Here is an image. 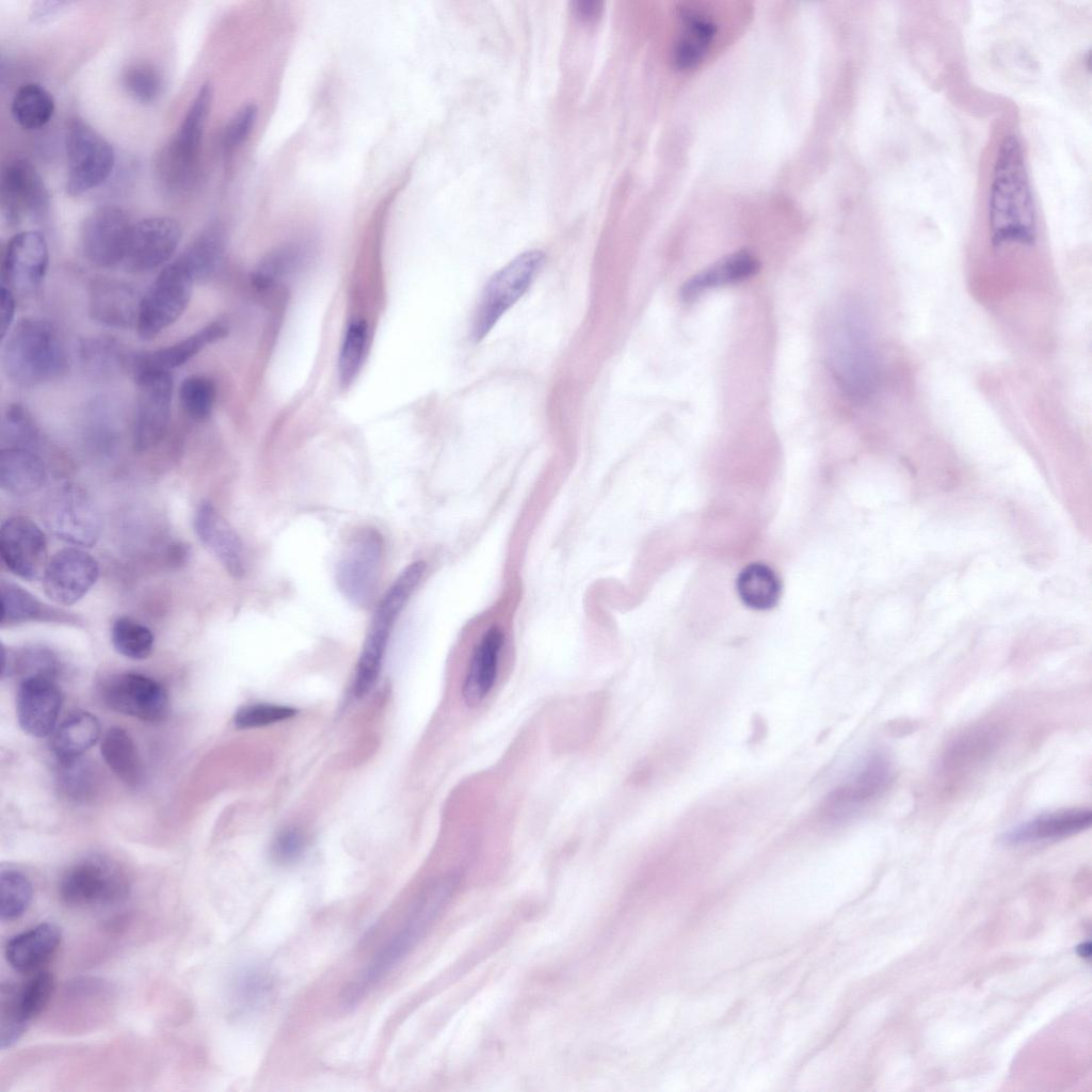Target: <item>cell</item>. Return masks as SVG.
<instances>
[{"label": "cell", "instance_id": "6da1fadb", "mask_svg": "<svg viewBox=\"0 0 1092 1092\" xmlns=\"http://www.w3.org/2000/svg\"><path fill=\"white\" fill-rule=\"evenodd\" d=\"M987 206L994 244H1031L1035 240V205L1022 145L1015 135L1006 136L999 146Z\"/></svg>", "mask_w": 1092, "mask_h": 1092}, {"label": "cell", "instance_id": "7a4b0ae2", "mask_svg": "<svg viewBox=\"0 0 1092 1092\" xmlns=\"http://www.w3.org/2000/svg\"><path fill=\"white\" fill-rule=\"evenodd\" d=\"M828 365L841 392L852 401L876 391L880 365L872 331L864 310L845 304L832 319L826 342Z\"/></svg>", "mask_w": 1092, "mask_h": 1092}, {"label": "cell", "instance_id": "3957f363", "mask_svg": "<svg viewBox=\"0 0 1092 1092\" xmlns=\"http://www.w3.org/2000/svg\"><path fill=\"white\" fill-rule=\"evenodd\" d=\"M2 363L11 381L21 386H35L65 374L68 353L61 333L52 322L27 317L9 332Z\"/></svg>", "mask_w": 1092, "mask_h": 1092}, {"label": "cell", "instance_id": "277c9868", "mask_svg": "<svg viewBox=\"0 0 1092 1092\" xmlns=\"http://www.w3.org/2000/svg\"><path fill=\"white\" fill-rule=\"evenodd\" d=\"M452 888L451 880H441L420 895L404 925L347 987L343 994L346 1006L356 1005L370 987L412 951L447 903Z\"/></svg>", "mask_w": 1092, "mask_h": 1092}, {"label": "cell", "instance_id": "5b68a950", "mask_svg": "<svg viewBox=\"0 0 1092 1092\" xmlns=\"http://www.w3.org/2000/svg\"><path fill=\"white\" fill-rule=\"evenodd\" d=\"M425 573V563L407 565L380 600L371 619L357 661L353 692L367 695L375 686L392 627Z\"/></svg>", "mask_w": 1092, "mask_h": 1092}, {"label": "cell", "instance_id": "8992f818", "mask_svg": "<svg viewBox=\"0 0 1092 1092\" xmlns=\"http://www.w3.org/2000/svg\"><path fill=\"white\" fill-rule=\"evenodd\" d=\"M213 87L205 82L181 121L177 131L161 150L157 161V175L171 192H183L196 180L205 126L210 114Z\"/></svg>", "mask_w": 1092, "mask_h": 1092}, {"label": "cell", "instance_id": "52a82bcc", "mask_svg": "<svg viewBox=\"0 0 1092 1092\" xmlns=\"http://www.w3.org/2000/svg\"><path fill=\"white\" fill-rule=\"evenodd\" d=\"M384 560V542L372 527L355 530L346 542L336 564L335 580L352 605L368 608L376 598Z\"/></svg>", "mask_w": 1092, "mask_h": 1092}, {"label": "cell", "instance_id": "ba28073f", "mask_svg": "<svg viewBox=\"0 0 1092 1092\" xmlns=\"http://www.w3.org/2000/svg\"><path fill=\"white\" fill-rule=\"evenodd\" d=\"M545 262L541 251H527L497 271L486 284L472 323L475 341L483 339L498 320L529 289Z\"/></svg>", "mask_w": 1092, "mask_h": 1092}, {"label": "cell", "instance_id": "9c48e42d", "mask_svg": "<svg viewBox=\"0 0 1092 1092\" xmlns=\"http://www.w3.org/2000/svg\"><path fill=\"white\" fill-rule=\"evenodd\" d=\"M129 882L122 869L101 857H87L71 865L59 884L61 900L70 908H94L123 901Z\"/></svg>", "mask_w": 1092, "mask_h": 1092}, {"label": "cell", "instance_id": "30bf717a", "mask_svg": "<svg viewBox=\"0 0 1092 1092\" xmlns=\"http://www.w3.org/2000/svg\"><path fill=\"white\" fill-rule=\"evenodd\" d=\"M65 148L68 171L65 190L69 195L77 196L98 187L113 171L115 152L112 145L81 119L70 123Z\"/></svg>", "mask_w": 1092, "mask_h": 1092}, {"label": "cell", "instance_id": "8fae6325", "mask_svg": "<svg viewBox=\"0 0 1092 1092\" xmlns=\"http://www.w3.org/2000/svg\"><path fill=\"white\" fill-rule=\"evenodd\" d=\"M43 517L55 536L73 545L90 547L99 539V510L79 485L66 483L54 488L45 501Z\"/></svg>", "mask_w": 1092, "mask_h": 1092}, {"label": "cell", "instance_id": "7c38bea8", "mask_svg": "<svg viewBox=\"0 0 1092 1092\" xmlns=\"http://www.w3.org/2000/svg\"><path fill=\"white\" fill-rule=\"evenodd\" d=\"M194 282L178 260L159 273L141 299L135 327L142 339L156 338L177 321L190 302Z\"/></svg>", "mask_w": 1092, "mask_h": 1092}, {"label": "cell", "instance_id": "4fadbf2b", "mask_svg": "<svg viewBox=\"0 0 1092 1092\" xmlns=\"http://www.w3.org/2000/svg\"><path fill=\"white\" fill-rule=\"evenodd\" d=\"M54 991L50 973L39 970L23 983H3L0 991V1043L5 1049L14 1045L31 1022L49 1003Z\"/></svg>", "mask_w": 1092, "mask_h": 1092}, {"label": "cell", "instance_id": "5bb4252c", "mask_svg": "<svg viewBox=\"0 0 1092 1092\" xmlns=\"http://www.w3.org/2000/svg\"><path fill=\"white\" fill-rule=\"evenodd\" d=\"M133 223L126 211L101 206L89 213L80 228V245L86 260L98 268L124 261Z\"/></svg>", "mask_w": 1092, "mask_h": 1092}, {"label": "cell", "instance_id": "9a60e30c", "mask_svg": "<svg viewBox=\"0 0 1092 1092\" xmlns=\"http://www.w3.org/2000/svg\"><path fill=\"white\" fill-rule=\"evenodd\" d=\"M138 398L132 441L136 451H146L164 436L171 416L173 380L170 372H149L135 379Z\"/></svg>", "mask_w": 1092, "mask_h": 1092}, {"label": "cell", "instance_id": "2e32d148", "mask_svg": "<svg viewBox=\"0 0 1092 1092\" xmlns=\"http://www.w3.org/2000/svg\"><path fill=\"white\" fill-rule=\"evenodd\" d=\"M102 698L111 709L142 721L157 722L168 713L166 690L143 674L123 673L110 677L102 686Z\"/></svg>", "mask_w": 1092, "mask_h": 1092}, {"label": "cell", "instance_id": "e0dca14e", "mask_svg": "<svg viewBox=\"0 0 1092 1092\" xmlns=\"http://www.w3.org/2000/svg\"><path fill=\"white\" fill-rule=\"evenodd\" d=\"M0 553L4 565L26 580L43 578L48 564L47 541L31 519L14 516L0 530Z\"/></svg>", "mask_w": 1092, "mask_h": 1092}, {"label": "cell", "instance_id": "ac0fdd59", "mask_svg": "<svg viewBox=\"0 0 1092 1092\" xmlns=\"http://www.w3.org/2000/svg\"><path fill=\"white\" fill-rule=\"evenodd\" d=\"M50 195L35 166L26 159L11 162L1 177V211L10 225L23 218H42L47 213Z\"/></svg>", "mask_w": 1092, "mask_h": 1092}, {"label": "cell", "instance_id": "d6986e66", "mask_svg": "<svg viewBox=\"0 0 1092 1092\" xmlns=\"http://www.w3.org/2000/svg\"><path fill=\"white\" fill-rule=\"evenodd\" d=\"M98 576L99 565L93 556L80 548H64L48 561L44 590L54 603L69 606L89 592Z\"/></svg>", "mask_w": 1092, "mask_h": 1092}, {"label": "cell", "instance_id": "ffe728a7", "mask_svg": "<svg viewBox=\"0 0 1092 1092\" xmlns=\"http://www.w3.org/2000/svg\"><path fill=\"white\" fill-rule=\"evenodd\" d=\"M180 239L181 228L176 220L143 219L132 226L123 263L132 272L151 271L173 256Z\"/></svg>", "mask_w": 1092, "mask_h": 1092}, {"label": "cell", "instance_id": "44dd1931", "mask_svg": "<svg viewBox=\"0 0 1092 1092\" xmlns=\"http://www.w3.org/2000/svg\"><path fill=\"white\" fill-rule=\"evenodd\" d=\"M49 263L44 235L27 230L7 242L1 262V283L13 291H32L43 282Z\"/></svg>", "mask_w": 1092, "mask_h": 1092}, {"label": "cell", "instance_id": "7402d4cb", "mask_svg": "<svg viewBox=\"0 0 1092 1092\" xmlns=\"http://www.w3.org/2000/svg\"><path fill=\"white\" fill-rule=\"evenodd\" d=\"M62 693L53 677L32 676L21 679L16 697L20 727L30 736H48L55 727L62 707Z\"/></svg>", "mask_w": 1092, "mask_h": 1092}, {"label": "cell", "instance_id": "603a6c76", "mask_svg": "<svg viewBox=\"0 0 1092 1092\" xmlns=\"http://www.w3.org/2000/svg\"><path fill=\"white\" fill-rule=\"evenodd\" d=\"M892 777L890 764L884 755H872L851 782L833 790L824 800L822 815L840 821L861 805L880 794Z\"/></svg>", "mask_w": 1092, "mask_h": 1092}, {"label": "cell", "instance_id": "cb8c5ba5", "mask_svg": "<svg viewBox=\"0 0 1092 1092\" xmlns=\"http://www.w3.org/2000/svg\"><path fill=\"white\" fill-rule=\"evenodd\" d=\"M228 326L222 321H214L192 335L167 347L143 353H131L127 371L134 380L149 372H170L182 366L203 349L224 338Z\"/></svg>", "mask_w": 1092, "mask_h": 1092}, {"label": "cell", "instance_id": "d4e9b609", "mask_svg": "<svg viewBox=\"0 0 1092 1092\" xmlns=\"http://www.w3.org/2000/svg\"><path fill=\"white\" fill-rule=\"evenodd\" d=\"M142 296L129 284L115 278H97L89 291L92 319L110 327L136 326Z\"/></svg>", "mask_w": 1092, "mask_h": 1092}, {"label": "cell", "instance_id": "484cf974", "mask_svg": "<svg viewBox=\"0 0 1092 1092\" xmlns=\"http://www.w3.org/2000/svg\"><path fill=\"white\" fill-rule=\"evenodd\" d=\"M194 529L202 543L216 557L232 577L245 573L243 544L229 523L209 502L198 505Z\"/></svg>", "mask_w": 1092, "mask_h": 1092}, {"label": "cell", "instance_id": "4316f807", "mask_svg": "<svg viewBox=\"0 0 1092 1092\" xmlns=\"http://www.w3.org/2000/svg\"><path fill=\"white\" fill-rule=\"evenodd\" d=\"M503 645L504 632L495 625L476 644L462 686L463 701L468 707H477L492 692Z\"/></svg>", "mask_w": 1092, "mask_h": 1092}, {"label": "cell", "instance_id": "83f0119b", "mask_svg": "<svg viewBox=\"0 0 1092 1092\" xmlns=\"http://www.w3.org/2000/svg\"><path fill=\"white\" fill-rule=\"evenodd\" d=\"M679 29L673 49V62L679 69L696 67L708 53L718 32L712 16L694 3L678 9Z\"/></svg>", "mask_w": 1092, "mask_h": 1092}, {"label": "cell", "instance_id": "f1b7e54d", "mask_svg": "<svg viewBox=\"0 0 1092 1092\" xmlns=\"http://www.w3.org/2000/svg\"><path fill=\"white\" fill-rule=\"evenodd\" d=\"M61 938V930L57 925L38 924L7 941L5 959L16 971L35 974L57 952Z\"/></svg>", "mask_w": 1092, "mask_h": 1092}, {"label": "cell", "instance_id": "f546056e", "mask_svg": "<svg viewBox=\"0 0 1092 1092\" xmlns=\"http://www.w3.org/2000/svg\"><path fill=\"white\" fill-rule=\"evenodd\" d=\"M1089 808H1069L1041 815L1006 832L1002 840L1008 845L1047 841L1072 836L1090 828Z\"/></svg>", "mask_w": 1092, "mask_h": 1092}, {"label": "cell", "instance_id": "4dcf8cb0", "mask_svg": "<svg viewBox=\"0 0 1092 1092\" xmlns=\"http://www.w3.org/2000/svg\"><path fill=\"white\" fill-rule=\"evenodd\" d=\"M758 270V260L748 251L732 253L686 280L680 296L686 302L692 301L709 289L743 282Z\"/></svg>", "mask_w": 1092, "mask_h": 1092}, {"label": "cell", "instance_id": "1f68e13d", "mask_svg": "<svg viewBox=\"0 0 1092 1092\" xmlns=\"http://www.w3.org/2000/svg\"><path fill=\"white\" fill-rule=\"evenodd\" d=\"M42 457L32 449L2 448L0 453V485L14 495H29L38 491L46 480Z\"/></svg>", "mask_w": 1092, "mask_h": 1092}, {"label": "cell", "instance_id": "d6a6232c", "mask_svg": "<svg viewBox=\"0 0 1092 1092\" xmlns=\"http://www.w3.org/2000/svg\"><path fill=\"white\" fill-rule=\"evenodd\" d=\"M100 737L98 719L87 711H75L57 728L52 749L61 765L78 760Z\"/></svg>", "mask_w": 1092, "mask_h": 1092}, {"label": "cell", "instance_id": "836d02e7", "mask_svg": "<svg viewBox=\"0 0 1092 1092\" xmlns=\"http://www.w3.org/2000/svg\"><path fill=\"white\" fill-rule=\"evenodd\" d=\"M226 251V232L221 224L206 227L179 255L178 260L194 280L211 277L221 267Z\"/></svg>", "mask_w": 1092, "mask_h": 1092}, {"label": "cell", "instance_id": "e575fe53", "mask_svg": "<svg viewBox=\"0 0 1092 1092\" xmlns=\"http://www.w3.org/2000/svg\"><path fill=\"white\" fill-rule=\"evenodd\" d=\"M736 591L744 606L757 611L774 608L782 593V583L775 572L765 563L744 566L736 579Z\"/></svg>", "mask_w": 1092, "mask_h": 1092}, {"label": "cell", "instance_id": "d590c367", "mask_svg": "<svg viewBox=\"0 0 1092 1092\" xmlns=\"http://www.w3.org/2000/svg\"><path fill=\"white\" fill-rule=\"evenodd\" d=\"M100 752L122 782L129 786H139L143 782L144 772L136 745L124 728H110L102 737Z\"/></svg>", "mask_w": 1092, "mask_h": 1092}, {"label": "cell", "instance_id": "8d00e7d4", "mask_svg": "<svg viewBox=\"0 0 1092 1092\" xmlns=\"http://www.w3.org/2000/svg\"><path fill=\"white\" fill-rule=\"evenodd\" d=\"M83 367L97 378L112 376L127 371L130 352L111 336L97 335L83 338L79 344Z\"/></svg>", "mask_w": 1092, "mask_h": 1092}, {"label": "cell", "instance_id": "74e56055", "mask_svg": "<svg viewBox=\"0 0 1092 1092\" xmlns=\"http://www.w3.org/2000/svg\"><path fill=\"white\" fill-rule=\"evenodd\" d=\"M52 95L38 83L22 84L14 94L11 112L23 129L33 130L45 126L54 113Z\"/></svg>", "mask_w": 1092, "mask_h": 1092}, {"label": "cell", "instance_id": "f35d334b", "mask_svg": "<svg viewBox=\"0 0 1092 1092\" xmlns=\"http://www.w3.org/2000/svg\"><path fill=\"white\" fill-rule=\"evenodd\" d=\"M0 614L2 625L52 619L55 615L35 596L12 583L1 584Z\"/></svg>", "mask_w": 1092, "mask_h": 1092}, {"label": "cell", "instance_id": "ab89813d", "mask_svg": "<svg viewBox=\"0 0 1092 1092\" xmlns=\"http://www.w3.org/2000/svg\"><path fill=\"white\" fill-rule=\"evenodd\" d=\"M57 669V658L47 648L3 649L2 677L13 675H20L21 679L32 676L54 677Z\"/></svg>", "mask_w": 1092, "mask_h": 1092}, {"label": "cell", "instance_id": "60d3db41", "mask_svg": "<svg viewBox=\"0 0 1092 1092\" xmlns=\"http://www.w3.org/2000/svg\"><path fill=\"white\" fill-rule=\"evenodd\" d=\"M111 640L121 655L134 660L147 658L152 652L155 641L148 627L127 616L114 621Z\"/></svg>", "mask_w": 1092, "mask_h": 1092}, {"label": "cell", "instance_id": "b9f144b4", "mask_svg": "<svg viewBox=\"0 0 1092 1092\" xmlns=\"http://www.w3.org/2000/svg\"><path fill=\"white\" fill-rule=\"evenodd\" d=\"M0 915L2 920L12 921L21 917L33 898L30 880L15 869H2L0 873Z\"/></svg>", "mask_w": 1092, "mask_h": 1092}, {"label": "cell", "instance_id": "7bdbcfd3", "mask_svg": "<svg viewBox=\"0 0 1092 1092\" xmlns=\"http://www.w3.org/2000/svg\"><path fill=\"white\" fill-rule=\"evenodd\" d=\"M39 438L31 414L19 403L10 404L2 417V448L34 449Z\"/></svg>", "mask_w": 1092, "mask_h": 1092}, {"label": "cell", "instance_id": "ee69618b", "mask_svg": "<svg viewBox=\"0 0 1092 1092\" xmlns=\"http://www.w3.org/2000/svg\"><path fill=\"white\" fill-rule=\"evenodd\" d=\"M215 397L214 383L204 375L186 378L179 388L182 410L193 420H204L211 414Z\"/></svg>", "mask_w": 1092, "mask_h": 1092}, {"label": "cell", "instance_id": "f6af8a7d", "mask_svg": "<svg viewBox=\"0 0 1092 1092\" xmlns=\"http://www.w3.org/2000/svg\"><path fill=\"white\" fill-rule=\"evenodd\" d=\"M368 340L364 321L353 322L347 330L339 354L338 369L344 384L350 383L360 369Z\"/></svg>", "mask_w": 1092, "mask_h": 1092}, {"label": "cell", "instance_id": "bcb514c9", "mask_svg": "<svg viewBox=\"0 0 1092 1092\" xmlns=\"http://www.w3.org/2000/svg\"><path fill=\"white\" fill-rule=\"evenodd\" d=\"M123 84L128 94L141 103L155 101L162 92V78L159 71L147 64H135L126 69Z\"/></svg>", "mask_w": 1092, "mask_h": 1092}, {"label": "cell", "instance_id": "7dc6e473", "mask_svg": "<svg viewBox=\"0 0 1092 1092\" xmlns=\"http://www.w3.org/2000/svg\"><path fill=\"white\" fill-rule=\"evenodd\" d=\"M296 710L289 706L255 703L240 707L234 716L237 728L247 729L262 727L292 718Z\"/></svg>", "mask_w": 1092, "mask_h": 1092}, {"label": "cell", "instance_id": "c3c4849f", "mask_svg": "<svg viewBox=\"0 0 1092 1092\" xmlns=\"http://www.w3.org/2000/svg\"><path fill=\"white\" fill-rule=\"evenodd\" d=\"M298 261L299 254L293 247L287 246L270 253L256 268L253 274L254 284L260 289L269 288L287 275Z\"/></svg>", "mask_w": 1092, "mask_h": 1092}, {"label": "cell", "instance_id": "681fc988", "mask_svg": "<svg viewBox=\"0 0 1092 1092\" xmlns=\"http://www.w3.org/2000/svg\"><path fill=\"white\" fill-rule=\"evenodd\" d=\"M272 991V977L267 970L261 968H252L243 971L236 986L237 998L248 1008L266 1003Z\"/></svg>", "mask_w": 1092, "mask_h": 1092}, {"label": "cell", "instance_id": "f907efd6", "mask_svg": "<svg viewBox=\"0 0 1092 1092\" xmlns=\"http://www.w3.org/2000/svg\"><path fill=\"white\" fill-rule=\"evenodd\" d=\"M258 115L254 103L241 107L229 119L223 133V147L227 152L236 150L248 138Z\"/></svg>", "mask_w": 1092, "mask_h": 1092}, {"label": "cell", "instance_id": "816d5d0a", "mask_svg": "<svg viewBox=\"0 0 1092 1092\" xmlns=\"http://www.w3.org/2000/svg\"><path fill=\"white\" fill-rule=\"evenodd\" d=\"M304 847V837L300 831L296 829H285L274 838L271 846V856L278 864H293L301 857Z\"/></svg>", "mask_w": 1092, "mask_h": 1092}, {"label": "cell", "instance_id": "f5cc1de1", "mask_svg": "<svg viewBox=\"0 0 1092 1092\" xmlns=\"http://www.w3.org/2000/svg\"><path fill=\"white\" fill-rule=\"evenodd\" d=\"M69 4L68 1H35L30 7V18L39 23L50 21Z\"/></svg>", "mask_w": 1092, "mask_h": 1092}, {"label": "cell", "instance_id": "db71d44e", "mask_svg": "<svg viewBox=\"0 0 1092 1092\" xmlns=\"http://www.w3.org/2000/svg\"><path fill=\"white\" fill-rule=\"evenodd\" d=\"M0 302H1V337L4 338L13 323L15 316V298L14 291L6 285L1 283L0 288Z\"/></svg>", "mask_w": 1092, "mask_h": 1092}, {"label": "cell", "instance_id": "11a10c76", "mask_svg": "<svg viewBox=\"0 0 1092 1092\" xmlns=\"http://www.w3.org/2000/svg\"><path fill=\"white\" fill-rule=\"evenodd\" d=\"M573 11L577 18L582 21H593L600 15L601 2L592 0H578L573 2Z\"/></svg>", "mask_w": 1092, "mask_h": 1092}]
</instances>
